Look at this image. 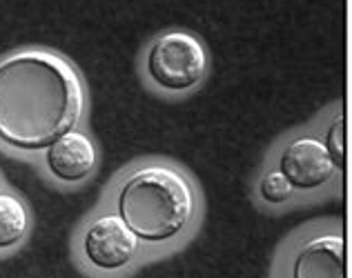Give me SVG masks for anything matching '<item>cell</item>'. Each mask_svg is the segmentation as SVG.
Segmentation results:
<instances>
[{"label":"cell","instance_id":"cell-8","mask_svg":"<svg viewBox=\"0 0 352 278\" xmlns=\"http://www.w3.org/2000/svg\"><path fill=\"white\" fill-rule=\"evenodd\" d=\"M27 231V209L12 194H0V249L21 243Z\"/></svg>","mask_w":352,"mask_h":278},{"label":"cell","instance_id":"cell-2","mask_svg":"<svg viewBox=\"0 0 352 278\" xmlns=\"http://www.w3.org/2000/svg\"><path fill=\"white\" fill-rule=\"evenodd\" d=\"M118 216L145 243H163L181 234L192 218L190 183L172 167L138 170L118 192Z\"/></svg>","mask_w":352,"mask_h":278},{"label":"cell","instance_id":"cell-3","mask_svg":"<svg viewBox=\"0 0 352 278\" xmlns=\"http://www.w3.org/2000/svg\"><path fill=\"white\" fill-rule=\"evenodd\" d=\"M208 69V54L192 34H163L147 51V73L159 87L185 91L197 87Z\"/></svg>","mask_w":352,"mask_h":278},{"label":"cell","instance_id":"cell-5","mask_svg":"<svg viewBox=\"0 0 352 278\" xmlns=\"http://www.w3.org/2000/svg\"><path fill=\"white\" fill-rule=\"evenodd\" d=\"M279 172L290 183V187L296 189H314L321 187L335 176L337 167L332 163L326 145L317 138H296L279 159Z\"/></svg>","mask_w":352,"mask_h":278},{"label":"cell","instance_id":"cell-7","mask_svg":"<svg viewBox=\"0 0 352 278\" xmlns=\"http://www.w3.org/2000/svg\"><path fill=\"white\" fill-rule=\"evenodd\" d=\"M292 278H344L341 236H317L308 240L294 258Z\"/></svg>","mask_w":352,"mask_h":278},{"label":"cell","instance_id":"cell-4","mask_svg":"<svg viewBox=\"0 0 352 278\" xmlns=\"http://www.w3.org/2000/svg\"><path fill=\"white\" fill-rule=\"evenodd\" d=\"M87 261L98 270L114 272L125 267L134 258L138 249V238L132 234L120 216L107 214L96 218L85 231L82 238Z\"/></svg>","mask_w":352,"mask_h":278},{"label":"cell","instance_id":"cell-10","mask_svg":"<svg viewBox=\"0 0 352 278\" xmlns=\"http://www.w3.org/2000/svg\"><path fill=\"white\" fill-rule=\"evenodd\" d=\"M337 170L344 167V116H337L328 132V141L323 143Z\"/></svg>","mask_w":352,"mask_h":278},{"label":"cell","instance_id":"cell-6","mask_svg":"<svg viewBox=\"0 0 352 278\" xmlns=\"http://www.w3.org/2000/svg\"><path fill=\"white\" fill-rule=\"evenodd\" d=\"M96 165V150L89 138L72 129L47 147V167L63 183H78L87 178Z\"/></svg>","mask_w":352,"mask_h":278},{"label":"cell","instance_id":"cell-9","mask_svg":"<svg viewBox=\"0 0 352 278\" xmlns=\"http://www.w3.org/2000/svg\"><path fill=\"white\" fill-rule=\"evenodd\" d=\"M258 189H261V196L267 202H283V200H288L292 194L290 183L285 181V176L281 172H267L261 178Z\"/></svg>","mask_w":352,"mask_h":278},{"label":"cell","instance_id":"cell-1","mask_svg":"<svg viewBox=\"0 0 352 278\" xmlns=\"http://www.w3.org/2000/svg\"><path fill=\"white\" fill-rule=\"evenodd\" d=\"M85 89L72 65L50 51L0 62V141L16 150L50 147L80 123Z\"/></svg>","mask_w":352,"mask_h":278}]
</instances>
